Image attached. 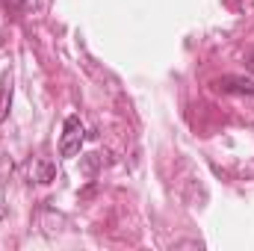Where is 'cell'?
<instances>
[{"label":"cell","instance_id":"1","mask_svg":"<svg viewBox=\"0 0 254 251\" xmlns=\"http://www.w3.org/2000/svg\"><path fill=\"white\" fill-rule=\"evenodd\" d=\"M83 142H86V125L80 122V116H68L63 125V136H60V157L65 160L77 157Z\"/></svg>","mask_w":254,"mask_h":251},{"label":"cell","instance_id":"2","mask_svg":"<svg viewBox=\"0 0 254 251\" xmlns=\"http://www.w3.org/2000/svg\"><path fill=\"white\" fill-rule=\"evenodd\" d=\"M216 89H219V92H231V95H254V80L228 74V77L216 80Z\"/></svg>","mask_w":254,"mask_h":251},{"label":"cell","instance_id":"3","mask_svg":"<svg viewBox=\"0 0 254 251\" xmlns=\"http://www.w3.org/2000/svg\"><path fill=\"white\" fill-rule=\"evenodd\" d=\"M9 107H12V77L6 74V77L0 80V122H6Z\"/></svg>","mask_w":254,"mask_h":251},{"label":"cell","instance_id":"4","mask_svg":"<svg viewBox=\"0 0 254 251\" xmlns=\"http://www.w3.org/2000/svg\"><path fill=\"white\" fill-rule=\"evenodd\" d=\"M6 6L18 15H30V12L39 9V0H6Z\"/></svg>","mask_w":254,"mask_h":251},{"label":"cell","instance_id":"5","mask_svg":"<svg viewBox=\"0 0 254 251\" xmlns=\"http://www.w3.org/2000/svg\"><path fill=\"white\" fill-rule=\"evenodd\" d=\"M246 68H249V71H254V48L249 51V57H246Z\"/></svg>","mask_w":254,"mask_h":251}]
</instances>
